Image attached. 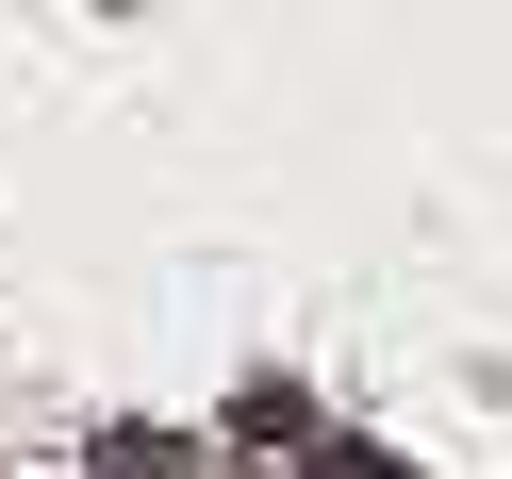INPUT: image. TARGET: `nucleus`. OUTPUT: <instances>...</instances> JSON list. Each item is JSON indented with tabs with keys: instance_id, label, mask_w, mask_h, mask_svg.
<instances>
[{
	"instance_id": "nucleus-1",
	"label": "nucleus",
	"mask_w": 512,
	"mask_h": 479,
	"mask_svg": "<svg viewBox=\"0 0 512 479\" xmlns=\"http://www.w3.org/2000/svg\"><path fill=\"white\" fill-rule=\"evenodd\" d=\"M232 446H314V397H298V380H248V397H232Z\"/></svg>"
},
{
	"instance_id": "nucleus-2",
	"label": "nucleus",
	"mask_w": 512,
	"mask_h": 479,
	"mask_svg": "<svg viewBox=\"0 0 512 479\" xmlns=\"http://www.w3.org/2000/svg\"><path fill=\"white\" fill-rule=\"evenodd\" d=\"M298 479H413V463H397V446H347V430H314V446H298Z\"/></svg>"
}]
</instances>
